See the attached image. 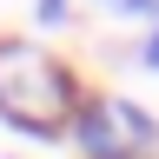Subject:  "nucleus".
Returning a JSON list of instances; mask_svg holds the SVG:
<instances>
[{
  "mask_svg": "<svg viewBox=\"0 0 159 159\" xmlns=\"http://www.w3.org/2000/svg\"><path fill=\"white\" fill-rule=\"evenodd\" d=\"M73 106H80V86L66 80L60 60L33 53L27 40H0V113H7V126L53 139V133H66L60 119Z\"/></svg>",
  "mask_w": 159,
  "mask_h": 159,
  "instance_id": "obj_1",
  "label": "nucleus"
},
{
  "mask_svg": "<svg viewBox=\"0 0 159 159\" xmlns=\"http://www.w3.org/2000/svg\"><path fill=\"white\" fill-rule=\"evenodd\" d=\"M73 139H80V152H86V159H133L126 139H119V126H113V106H80Z\"/></svg>",
  "mask_w": 159,
  "mask_h": 159,
  "instance_id": "obj_2",
  "label": "nucleus"
},
{
  "mask_svg": "<svg viewBox=\"0 0 159 159\" xmlns=\"http://www.w3.org/2000/svg\"><path fill=\"white\" fill-rule=\"evenodd\" d=\"M106 106H113V126H119V139H126V152L159 139V126H152V113H146V106H126V99H106Z\"/></svg>",
  "mask_w": 159,
  "mask_h": 159,
  "instance_id": "obj_3",
  "label": "nucleus"
},
{
  "mask_svg": "<svg viewBox=\"0 0 159 159\" xmlns=\"http://www.w3.org/2000/svg\"><path fill=\"white\" fill-rule=\"evenodd\" d=\"M139 66H146V73H159V27L146 33V47H139Z\"/></svg>",
  "mask_w": 159,
  "mask_h": 159,
  "instance_id": "obj_4",
  "label": "nucleus"
},
{
  "mask_svg": "<svg viewBox=\"0 0 159 159\" xmlns=\"http://www.w3.org/2000/svg\"><path fill=\"white\" fill-rule=\"evenodd\" d=\"M40 20H66V0H40Z\"/></svg>",
  "mask_w": 159,
  "mask_h": 159,
  "instance_id": "obj_5",
  "label": "nucleus"
}]
</instances>
